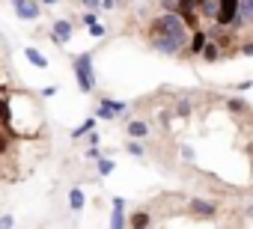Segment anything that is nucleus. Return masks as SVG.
Instances as JSON below:
<instances>
[{
  "label": "nucleus",
  "mask_w": 253,
  "mask_h": 229,
  "mask_svg": "<svg viewBox=\"0 0 253 229\" xmlns=\"http://www.w3.org/2000/svg\"><path fill=\"white\" fill-rule=\"evenodd\" d=\"M89 33H92V36H101V33H104V27L95 21V24H89Z\"/></svg>",
  "instance_id": "obj_22"
},
{
  "label": "nucleus",
  "mask_w": 253,
  "mask_h": 229,
  "mask_svg": "<svg viewBox=\"0 0 253 229\" xmlns=\"http://www.w3.org/2000/svg\"><path fill=\"white\" fill-rule=\"evenodd\" d=\"M12 3H15V0H12Z\"/></svg>",
  "instance_id": "obj_32"
},
{
  "label": "nucleus",
  "mask_w": 253,
  "mask_h": 229,
  "mask_svg": "<svg viewBox=\"0 0 253 229\" xmlns=\"http://www.w3.org/2000/svg\"><path fill=\"white\" fill-rule=\"evenodd\" d=\"M15 15L18 18H24V21H33V18H39V0H15Z\"/></svg>",
  "instance_id": "obj_4"
},
{
  "label": "nucleus",
  "mask_w": 253,
  "mask_h": 229,
  "mask_svg": "<svg viewBox=\"0 0 253 229\" xmlns=\"http://www.w3.org/2000/svg\"><path fill=\"white\" fill-rule=\"evenodd\" d=\"M24 57H27V63H30V66H36V69H48L45 54H39L36 48H24Z\"/></svg>",
  "instance_id": "obj_10"
},
{
  "label": "nucleus",
  "mask_w": 253,
  "mask_h": 229,
  "mask_svg": "<svg viewBox=\"0 0 253 229\" xmlns=\"http://www.w3.org/2000/svg\"><path fill=\"white\" fill-rule=\"evenodd\" d=\"M95 21H98V18H95V12H86V15H84V24H86V27H89V24H95Z\"/></svg>",
  "instance_id": "obj_25"
},
{
  "label": "nucleus",
  "mask_w": 253,
  "mask_h": 229,
  "mask_svg": "<svg viewBox=\"0 0 253 229\" xmlns=\"http://www.w3.org/2000/svg\"><path fill=\"white\" fill-rule=\"evenodd\" d=\"M54 95H57V86H45L42 89V98H54Z\"/></svg>",
  "instance_id": "obj_24"
},
{
  "label": "nucleus",
  "mask_w": 253,
  "mask_h": 229,
  "mask_svg": "<svg viewBox=\"0 0 253 229\" xmlns=\"http://www.w3.org/2000/svg\"><path fill=\"white\" fill-rule=\"evenodd\" d=\"M194 12L206 15V18H217V0H194Z\"/></svg>",
  "instance_id": "obj_7"
},
{
  "label": "nucleus",
  "mask_w": 253,
  "mask_h": 229,
  "mask_svg": "<svg viewBox=\"0 0 253 229\" xmlns=\"http://www.w3.org/2000/svg\"><path fill=\"white\" fill-rule=\"evenodd\" d=\"M235 12H238V0H217V24L220 27H232L235 24Z\"/></svg>",
  "instance_id": "obj_3"
},
{
  "label": "nucleus",
  "mask_w": 253,
  "mask_h": 229,
  "mask_svg": "<svg viewBox=\"0 0 253 229\" xmlns=\"http://www.w3.org/2000/svg\"><path fill=\"white\" fill-rule=\"evenodd\" d=\"M6 149V134H0V152Z\"/></svg>",
  "instance_id": "obj_31"
},
{
  "label": "nucleus",
  "mask_w": 253,
  "mask_h": 229,
  "mask_svg": "<svg viewBox=\"0 0 253 229\" xmlns=\"http://www.w3.org/2000/svg\"><path fill=\"white\" fill-rule=\"evenodd\" d=\"M51 39H54V45H66L69 39H72V21H66V18H57L54 21V33H51Z\"/></svg>",
  "instance_id": "obj_5"
},
{
  "label": "nucleus",
  "mask_w": 253,
  "mask_h": 229,
  "mask_svg": "<svg viewBox=\"0 0 253 229\" xmlns=\"http://www.w3.org/2000/svg\"><path fill=\"white\" fill-rule=\"evenodd\" d=\"M128 223H131V226H149V214H143V211H140V214H131Z\"/></svg>",
  "instance_id": "obj_17"
},
{
  "label": "nucleus",
  "mask_w": 253,
  "mask_h": 229,
  "mask_svg": "<svg viewBox=\"0 0 253 229\" xmlns=\"http://www.w3.org/2000/svg\"><path fill=\"white\" fill-rule=\"evenodd\" d=\"M84 6H86V12H98V9H101L98 0H84Z\"/></svg>",
  "instance_id": "obj_20"
},
{
  "label": "nucleus",
  "mask_w": 253,
  "mask_h": 229,
  "mask_svg": "<svg viewBox=\"0 0 253 229\" xmlns=\"http://www.w3.org/2000/svg\"><path fill=\"white\" fill-rule=\"evenodd\" d=\"M86 158H98V146H89L86 149Z\"/></svg>",
  "instance_id": "obj_28"
},
{
  "label": "nucleus",
  "mask_w": 253,
  "mask_h": 229,
  "mask_svg": "<svg viewBox=\"0 0 253 229\" xmlns=\"http://www.w3.org/2000/svg\"><path fill=\"white\" fill-rule=\"evenodd\" d=\"M146 131H149L146 122H140V119H131V122H128V134H131V137H146Z\"/></svg>",
  "instance_id": "obj_13"
},
{
  "label": "nucleus",
  "mask_w": 253,
  "mask_h": 229,
  "mask_svg": "<svg viewBox=\"0 0 253 229\" xmlns=\"http://www.w3.org/2000/svg\"><path fill=\"white\" fill-rule=\"evenodd\" d=\"M125 149H128V155H134V158H140V155H143V146H140V143H128Z\"/></svg>",
  "instance_id": "obj_18"
},
{
  "label": "nucleus",
  "mask_w": 253,
  "mask_h": 229,
  "mask_svg": "<svg viewBox=\"0 0 253 229\" xmlns=\"http://www.w3.org/2000/svg\"><path fill=\"white\" fill-rule=\"evenodd\" d=\"M113 170H116V164L110 158H98V176H110Z\"/></svg>",
  "instance_id": "obj_16"
},
{
  "label": "nucleus",
  "mask_w": 253,
  "mask_h": 229,
  "mask_svg": "<svg viewBox=\"0 0 253 229\" xmlns=\"http://www.w3.org/2000/svg\"><path fill=\"white\" fill-rule=\"evenodd\" d=\"M92 128H95V116H89V119H86L84 125H78V128L72 131V137L78 140V137H84V134H86V131H92Z\"/></svg>",
  "instance_id": "obj_14"
},
{
  "label": "nucleus",
  "mask_w": 253,
  "mask_h": 229,
  "mask_svg": "<svg viewBox=\"0 0 253 229\" xmlns=\"http://www.w3.org/2000/svg\"><path fill=\"white\" fill-rule=\"evenodd\" d=\"M122 110H125L122 101H110V98H104V101L98 104V110H95V119H113L116 113H122Z\"/></svg>",
  "instance_id": "obj_6"
},
{
  "label": "nucleus",
  "mask_w": 253,
  "mask_h": 229,
  "mask_svg": "<svg viewBox=\"0 0 253 229\" xmlns=\"http://www.w3.org/2000/svg\"><path fill=\"white\" fill-rule=\"evenodd\" d=\"M101 3V9H110V6H116V0H98Z\"/></svg>",
  "instance_id": "obj_29"
},
{
  "label": "nucleus",
  "mask_w": 253,
  "mask_h": 229,
  "mask_svg": "<svg viewBox=\"0 0 253 229\" xmlns=\"http://www.w3.org/2000/svg\"><path fill=\"white\" fill-rule=\"evenodd\" d=\"M86 134H89V146H98V140H101V137H98L95 131H86Z\"/></svg>",
  "instance_id": "obj_27"
},
{
  "label": "nucleus",
  "mask_w": 253,
  "mask_h": 229,
  "mask_svg": "<svg viewBox=\"0 0 253 229\" xmlns=\"http://www.w3.org/2000/svg\"><path fill=\"white\" fill-rule=\"evenodd\" d=\"M75 80L81 86V92H92L95 89V75H92V54H78L75 57Z\"/></svg>",
  "instance_id": "obj_2"
},
{
  "label": "nucleus",
  "mask_w": 253,
  "mask_h": 229,
  "mask_svg": "<svg viewBox=\"0 0 253 229\" xmlns=\"http://www.w3.org/2000/svg\"><path fill=\"white\" fill-rule=\"evenodd\" d=\"M241 54H244V57H253V42H244V45H241Z\"/></svg>",
  "instance_id": "obj_23"
},
{
  "label": "nucleus",
  "mask_w": 253,
  "mask_h": 229,
  "mask_svg": "<svg viewBox=\"0 0 253 229\" xmlns=\"http://www.w3.org/2000/svg\"><path fill=\"white\" fill-rule=\"evenodd\" d=\"M15 220H12V214H3V217H0V226H12Z\"/></svg>",
  "instance_id": "obj_26"
},
{
  "label": "nucleus",
  "mask_w": 253,
  "mask_h": 229,
  "mask_svg": "<svg viewBox=\"0 0 253 229\" xmlns=\"http://www.w3.org/2000/svg\"><path fill=\"white\" fill-rule=\"evenodd\" d=\"M155 36H164V39H173L176 45H188V24L179 12H167L155 21Z\"/></svg>",
  "instance_id": "obj_1"
},
{
  "label": "nucleus",
  "mask_w": 253,
  "mask_h": 229,
  "mask_svg": "<svg viewBox=\"0 0 253 229\" xmlns=\"http://www.w3.org/2000/svg\"><path fill=\"white\" fill-rule=\"evenodd\" d=\"M152 48L161 54H179L182 51V45H176L173 39H164V36H152Z\"/></svg>",
  "instance_id": "obj_8"
},
{
  "label": "nucleus",
  "mask_w": 253,
  "mask_h": 229,
  "mask_svg": "<svg viewBox=\"0 0 253 229\" xmlns=\"http://www.w3.org/2000/svg\"><path fill=\"white\" fill-rule=\"evenodd\" d=\"M206 33H194V39H191V54H200L203 51V45H206Z\"/></svg>",
  "instance_id": "obj_15"
},
{
  "label": "nucleus",
  "mask_w": 253,
  "mask_h": 229,
  "mask_svg": "<svg viewBox=\"0 0 253 229\" xmlns=\"http://www.w3.org/2000/svg\"><path fill=\"white\" fill-rule=\"evenodd\" d=\"M84 202H86L84 191H81V188H72V191H69V208H72V211H81Z\"/></svg>",
  "instance_id": "obj_11"
},
{
  "label": "nucleus",
  "mask_w": 253,
  "mask_h": 229,
  "mask_svg": "<svg viewBox=\"0 0 253 229\" xmlns=\"http://www.w3.org/2000/svg\"><path fill=\"white\" fill-rule=\"evenodd\" d=\"M191 211H194L197 217H211V214H214V205H211V202H203V199H194V202H191Z\"/></svg>",
  "instance_id": "obj_12"
},
{
  "label": "nucleus",
  "mask_w": 253,
  "mask_h": 229,
  "mask_svg": "<svg viewBox=\"0 0 253 229\" xmlns=\"http://www.w3.org/2000/svg\"><path fill=\"white\" fill-rule=\"evenodd\" d=\"M247 104L241 101V98H229V110H244Z\"/></svg>",
  "instance_id": "obj_21"
},
{
  "label": "nucleus",
  "mask_w": 253,
  "mask_h": 229,
  "mask_svg": "<svg viewBox=\"0 0 253 229\" xmlns=\"http://www.w3.org/2000/svg\"><path fill=\"white\" fill-rule=\"evenodd\" d=\"M122 211H125V199L116 196V199H113V214H110V226H113V229H122V226H125V214H122Z\"/></svg>",
  "instance_id": "obj_9"
},
{
  "label": "nucleus",
  "mask_w": 253,
  "mask_h": 229,
  "mask_svg": "<svg viewBox=\"0 0 253 229\" xmlns=\"http://www.w3.org/2000/svg\"><path fill=\"white\" fill-rule=\"evenodd\" d=\"M54 3H60V0H39V6H54Z\"/></svg>",
  "instance_id": "obj_30"
},
{
  "label": "nucleus",
  "mask_w": 253,
  "mask_h": 229,
  "mask_svg": "<svg viewBox=\"0 0 253 229\" xmlns=\"http://www.w3.org/2000/svg\"><path fill=\"white\" fill-rule=\"evenodd\" d=\"M176 113H179V116H188V113H191V101H179Z\"/></svg>",
  "instance_id": "obj_19"
}]
</instances>
